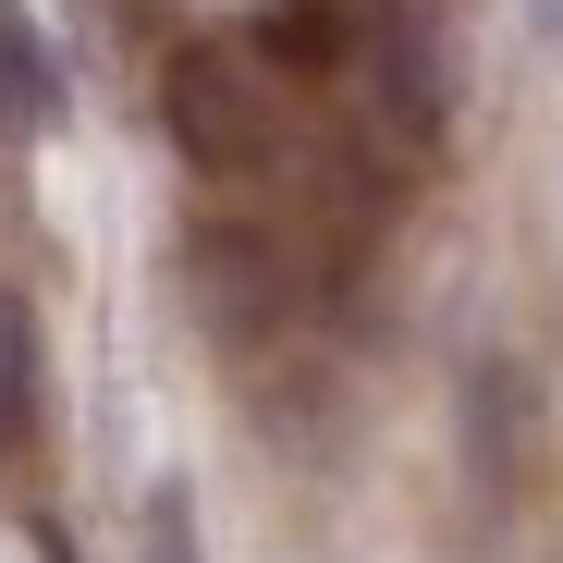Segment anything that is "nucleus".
<instances>
[{
	"instance_id": "nucleus-1",
	"label": "nucleus",
	"mask_w": 563,
	"mask_h": 563,
	"mask_svg": "<svg viewBox=\"0 0 563 563\" xmlns=\"http://www.w3.org/2000/svg\"><path fill=\"white\" fill-rule=\"evenodd\" d=\"M159 135H172V159L184 172H209V184H245V172H269V74H257V49H233V37H172L159 49Z\"/></svg>"
},
{
	"instance_id": "nucleus-2",
	"label": "nucleus",
	"mask_w": 563,
	"mask_h": 563,
	"mask_svg": "<svg viewBox=\"0 0 563 563\" xmlns=\"http://www.w3.org/2000/svg\"><path fill=\"white\" fill-rule=\"evenodd\" d=\"M184 307L221 355H269L295 331V257H282L257 221H197L184 233Z\"/></svg>"
},
{
	"instance_id": "nucleus-3",
	"label": "nucleus",
	"mask_w": 563,
	"mask_h": 563,
	"mask_svg": "<svg viewBox=\"0 0 563 563\" xmlns=\"http://www.w3.org/2000/svg\"><path fill=\"white\" fill-rule=\"evenodd\" d=\"M453 441H465V478H478V503H490V527H503V515L527 503V465H539V393H527L515 355H478V367H465Z\"/></svg>"
},
{
	"instance_id": "nucleus-4",
	"label": "nucleus",
	"mask_w": 563,
	"mask_h": 563,
	"mask_svg": "<svg viewBox=\"0 0 563 563\" xmlns=\"http://www.w3.org/2000/svg\"><path fill=\"white\" fill-rule=\"evenodd\" d=\"M355 49H367V99H380V123H393V147H441V123H453V62H441V25L429 13H367L355 25Z\"/></svg>"
},
{
	"instance_id": "nucleus-5",
	"label": "nucleus",
	"mask_w": 563,
	"mask_h": 563,
	"mask_svg": "<svg viewBox=\"0 0 563 563\" xmlns=\"http://www.w3.org/2000/svg\"><path fill=\"white\" fill-rule=\"evenodd\" d=\"M62 111V74H49V37L0 0V172H13V147H25V123H49Z\"/></svg>"
},
{
	"instance_id": "nucleus-6",
	"label": "nucleus",
	"mask_w": 563,
	"mask_h": 563,
	"mask_svg": "<svg viewBox=\"0 0 563 563\" xmlns=\"http://www.w3.org/2000/svg\"><path fill=\"white\" fill-rule=\"evenodd\" d=\"M25 429H37V331H25L13 295H0V465L25 453Z\"/></svg>"
},
{
	"instance_id": "nucleus-7",
	"label": "nucleus",
	"mask_w": 563,
	"mask_h": 563,
	"mask_svg": "<svg viewBox=\"0 0 563 563\" xmlns=\"http://www.w3.org/2000/svg\"><path fill=\"white\" fill-rule=\"evenodd\" d=\"M343 49V13L331 0H295V13H257V62H295V74H319Z\"/></svg>"
},
{
	"instance_id": "nucleus-8",
	"label": "nucleus",
	"mask_w": 563,
	"mask_h": 563,
	"mask_svg": "<svg viewBox=\"0 0 563 563\" xmlns=\"http://www.w3.org/2000/svg\"><path fill=\"white\" fill-rule=\"evenodd\" d=\"M135 563H209V551H197V490H184V478L147 490V515H135Z\"/></svg>"
},
{
	"instance_id": "nucleus-9",
	"label": "nucleus",
	"mask_w": 563,
	"mask_h": 563,
	"mask_svg": "<svg viewBox=\"0 0 563 563\" xmlns=\"http://www.w3.org/2000/svg\"><path fill=\"white\" fill-rule=\"evenodd\" d=\"M527 25H539V37H563V0H527Z\"/></svg>"
}]
</instances>
